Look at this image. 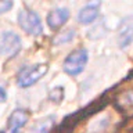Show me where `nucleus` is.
<instances>
[{"instance_id": "obj_4", "label": "nucleus", "mask_w": 133, "mask_h": 133, "mask_svg": "<svg viewBox=\"0 0 133 133\" xmlns=\"http://www.w3.org/2000/svg\"><path fill=\"white\" fill-rule=\"evenodd\" d=\"M19 50H21V39L18 35L8 31L0 33V54L12 57Z\"/></svg>"}, {"instance_id": "obj_3", "label": "nucleus", "mask_w": 133, "mask_h": 133, "mask_svg": "<svg viewBox=\"0 0 133 133\" xmlns=\"http://www.w3.org/2000/svg\"><path fill=\"white\" fill-rule=\"evenodd\" d=\"M49 66L46 64H36L32 66H26V68L21 69L17 78V85L19 87H29L33 83H36L43 75L47 74Z\"/></svg>"}, {"instance_id": "obj_1", "label": "nucleus", "mask_w": 133, "mask_h": 133, "mask_svg": "<svg viewBox=\"0 0 133 133\" xmlns=\"http://www.w3.org/2000/svg\"><path fill=\"white\" fill-rule=\"evenodd\" d=\"M18 24L19 26L24 29L26 33L33 36H39L43 32V26H42V21L39 18V15L35 11L24 8L19 11L18 14Z\"/></svg>"}, {"instance_id": "obj_7", "label": "nucleus", "mask_w": 133, "mask_h": 133, "mask_svg": "<svg viewBox=\"0 0 133 133\" xmlns=\"http://www.w3.org/2000/svg\"><path fill=\"white\" fill-rule=\"evenodd\" d=\"M98 11H100V3H90L85 6L79 11L78 14V21L83 25H89L98 17Z\"/></svg>"}, {"instance_id": "obj_8", "label": "nucleus", "mask_w": 133, "mask_h": 133, "mask_svg": "<svg viewBox=\"0 0 133 133\" xmlns=\"http://www.w3.org/2000/svg\"><path fill=\"white\" fill-rule=\"evenodd\" d=\"M132 42H133V22H130L129 18H126L122 22V26H121L118 43H119L121 49H125V47H128Z\"/></svg>"}, {"instance_id": "obj_5", "label": "nucleus", "mask_w": 133, "mask_h": 133, "mask_svg": "<svg viewBox=\"0 0 133 133\" xmlns=\"http://www.w3.org/2000/svg\"><path fill=\"white\" fill-rule=\"evenodd\" d=\"M28 112L25 110H21V108L12 111V114L8 118L7 126L3 130H0V133H18L28 122Z\"/></svg>"}, {"instance_id": "obj_9", "label": "nucleus", "mask_w": 133, "mask_h": 133, "mask_svg": "<svg viewBox=\"0 0 133 133\" xmlns=\"http://www.w3.org/2000/svg\"><path fill=\"white\" fill-rule=\"evenodd\" d=\"M54 121H56L54 116H47V118H44L35 129H32L31 133H49L50 129H51L53 125H54Z\"/></svg>"}, {"instance_id": "obj_2", "label": "nucleus", "mask_w": 133, "mask_h": 133, "mask_svg": "<svg viewBox=\"0 0 133 133\" xmlns=\"http://www.w3.org/2000/svg\"><path fill=\"white\" fill-rule=\"evenodd\" d=\"M89 60V53L86 49H79L76 51L71 53L64 61V71L68 75H79L85 69V66Z\"/></svg>"}, {"instance_id": "obj_11", "label": "nucleus", "mask_w": 133, "mask_h": 133, "mask_svg": "<svg viewBox=\"0 0 133 133\" xmlns=\"http://www.w3.org/2000/svg\"><path fill=\"white\" fill-rule=\"evenodd\" d=\"M12 7V2H8V0H0V14L8 11Z\"/></svg>"}, {"instance_id": "obj_10", "label": "nucleus", "mask_w": 133, "mask_h": 133, "mask_svg": "<svg viewBox=\"0 0 133 133\" xmlns=\"http://www.w3.org/2000/svg\"><path fill=\"white\" fill-rule=\"evenodd\" d=\"M75 36V31L74 29H69L66 32H62V33H58L57 37H54V43L56 44H64L65 42H71Z\"/></svg>"}, {"instance_id": "obj_6", "label": "nucleus", "mask_w": 133, "mask_h": 133, "mask_svg": "<svg viewBox=\"0 0 133 133\" xmlns=\"http://www.w3.org/2000/svg\"><path fill=\"white\" fill-rule=\"evenodd\" d=\"M69 18V10L65 7H58L54 8L49 12L47 15V25L51 29H58L62 26Z\"/></svg>"}, {"instance_id": "obj_12", "label": "nucleus", "mask_w": 133, "mask_h": 133, "mask_svg": "<svg viewBox=\"0 0 133 133\" xmlns=\"http://www.w3.org/2000/svg\"><path fill=\"white\" fill-rule=\"evenodd\" d=\"M6 98H7V93H6V90H4L3 87L0 86V103H4V101H6Z\"/></svg>"}]
</instances>
